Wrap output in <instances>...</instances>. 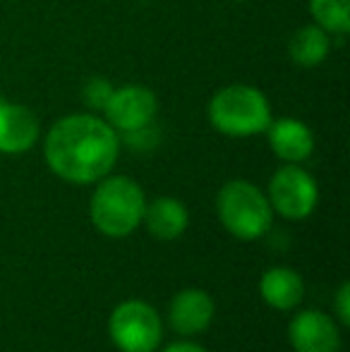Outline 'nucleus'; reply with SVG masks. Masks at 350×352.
Instances as JSON below:
<instances>
[{
	"mask_svg": "<svg viewBox=\"0 0 350 352\" xmlns=\"http://www.w3.org/2000/svg\"><path fill=\"white\" fill-rule=\"evenodd\" d=\"M118 151V132L106 120L85 113L63 118L46 135V161L51 170L75 185L103 180L116 166Z\"/></svg>",
	"mask_w": 350,
	"mask_h": 352,
	"instance_id": "f257e3e1",
	"label": "nucleus"
},
{
	"mask_svg": "<svg viewBox=\"0 0 350 352\" xmlns=\"http://www.w3.org/2000/svg\"><path fill=\"white\" fill-rule=\"evenodd\" d=\"M209 120L221 135L252 137L266 132L271 122V106L259 89L250 84H230L209 101Z\"/></svg>",
	"mask_w": 350,
	"mask_h": 352,
	"instance_id": "f03ea898",
	"label": "nucleus"
},
{
	"mask_svg": "<svg viewBox=\"0 0 350 352\" xmlns=\"http://www.w3.org/2000/svg\"><path fill=\"white\" fill-rule=\"evenodd\" d=\"M144 192L125 175L106 177L91 197V221L103 235L125 237L144 218Z\"/></svg>",
	"mask_w": 350,
	"mask_h": 352,
	"instance_id": "7ed1b4c3",
	"label": "nucleus"
},
{
	"mask_svg": "<svg viewBox=\"0 0 350 352\" xmlns=\"http://www.w3.org/2000/svg\"><path fill=\"white\" fill-rule=\"evenodd\" d=\"M219 218L240 240H257L271 228L269 199L248 180H230L216 199Z\"/></svg>",
	"mask_w": 350,
	"mask_h": 352,
	"instance_id": "20e7f679",
	"label": "nucleus"
},
{
	"mask_svg": "<svg viewBox=\"0 0 350 352\" xmlns=\"http://www.w3.org/2000/svg\"><path fill=\"white\" fill-rule=\"evenodd\" d=\"M111 338L122 352H154L161 343L159 314L146 302H122L111 314Z\"/></svg>",
	"mask_w": 350,
	"mask_h": 352,
	"instance_id": "39448f33",
	"label": "nucleus"
},
{
	"mask_svg": "<svg viewBox=\"0 0 350 352\" xmlns=\"http://www.w3.org/2000/svg\"><path fill=\"white\" fill-rule=\"evenodd\" d=\"M317 199L319 192L314 177L295 163L283 166L269 182V204L281 216L293 221L307 218L317 206Z\"/></svg>",
	"mask_w": 350,
	"mask_h": 352,
	"instance_id": "423d86ee",
	"label": "nucleus"
},
{
	"mask_svg": "<svg viewBox=\"0 0 350 352\" xmlns=\"http://www.w3.org/2000/svg\"><path fill=\"white\" fill-rule=\"evenodd\" d=\"M159 111L156 94L140 84H127V87L113 89L111 98L103 106L106 122L116 132H132L144 125H151Z\"/></svg>",
	"mask_w": 350,
	"mask_h": 352,
	"instance_id": "0eeeda50",
	"label": "nucleus"
},
{
	"mask_svg": "<svg viewBox=\"0 0 350 352\" xmlns=\"http://www.w3.org/2000/svg\"><path fill=\"white\" fill-rule=\"evenodd\" d=\"M39 118L19 103L0 101V153H24L39 142Z\"/></svg>",
	"mask_w": 350,
	"mask_h": 352,
	"instance_id": "6e6552de",
	"label": "nucleus"
},
{
	"mask_svg": "<svg viewBox=\"0 0 350 352\" xmlns=\"http://www.w3.org/2000/svg\"><path fill=\"white\" fill-rule=\"evenodd\" d=\"M290 343L298 352H338V326L322 311H303L290 324Z\"/></svg>",
	"mask_w": 350,
	"mask_h": 352,
	"instance_id": "1a4fd4ad",
	"label": "nucleus"
},
{
	"mask_svg": "<svg viewBox=\"0 0 350 352\" xmlns=\"http://www.w3.org/2000/svg\"><path fill=\"white\" fill-rule=\"evenodd\" d=\"M266 132H269L274 153L288 163L305 161L314 151V135L303 120H295V118H281L276 122L271 120Z\"/></svg>",
	"mask_w": 350,
	"mask_h": 352,
	"instance_id": "9d476101",
	"label": "nucleus"
},
{
	"mask_svg": "<svg viewBox=\"0 0 350 352\" xmlns=\"http://www.w3.org/2000/svg\"><path fill=\"white\" fill-rule=\"evenodd\" d=\"M214 319V300L204 290H185L171 302V326L182 336L201 333Z\"/></svg>",
	"mask_w": 350,
	"mask_h": 352,
	"instance_id": "9b49d317",
	"label": "nucleus"
},
{
	"mask_svg": "<svg viewBox=\"0 0 350 352\" xmlns=\"http://www.w3.org/2000/svg\"><path fill=\"white\" fill-rule=\"evenodd\" d=\"M144 221L154 237L175 240V237H180L185 232L190 216H187V209L182 206V201L173 199V197H161V199L151 201L144 209Z\"/></svg>",
	"mask_w": 350,
	"mask_h": 352,
	"instance_id": "f8f14e48",
	"label": "nucleus"
},
{
	"mask_svg": "<svg viewBox=\"0 0 350 352\" xmlns=\"http://www.w3.org/2000/svg\"><path fill=\"white\" fill-rule=\"evenodd\" d=\"M262 297L266 305L276 309H293L305 295V285L295 271L290 269H269L262 276Z\"/></svg>",
	"mask_w": 350,
	"mask_h": 352,
	"instance_id": "ddd939ff",
	"label": "nucleus"
},
{
	"mask_svg": "<svg viewBox=\"0 0 350 352\" xmlns=\"http://www.w3.org/2000/svg\"><path fill=\"white\" fill-rule=\"evenodd\" d=\"M329 48V32H324L319 24H307V27H300L298 32L290 36L288 53L293 58L295 65L300 67H317L327 60Z\"/></svg>",
	"mask_w": 350,
	"mask_h": 352,
	"instance_id": "4468645a",
	"label": "nucleus"
},
{
	"mask_svg": "<svg viewBox=\"0 0 350 352\" xmlns=\"http://www.w3.org/2000/svg\"><path fill=\"white\" fill-rule=\"evenodd\" d=\"M309 12L324 32H350V0H309Z\"/></svg>",
	"mask_w": 350,
	"mask_h": 352,
	"instance_id": "2eb2a0df",
	"label": "nucleus"
},
{
	"mask_svg": "<svg viewBox=\"0 0 350 352\" xmlns=\"http://www.w3.org/2000/svg\"><path fill=\"white\" fill-rule=\"evenodd\" d=\"M113 89H116V87H113V84L108 82V79L91 77L87 82V87H85V101L91 108H98V111H103V106H106L108 98H111Z\"/></svg>",
	"mask_w": 350,
	"mask_h": 352,
	"instance_id": "dca6fc26",
	"label": "nucleus"
},
{
	"mask_svg": "<svg viewBox=\"0 0 350 352\" xmlns=\"http://www.w3.org/2000/svg\"><path fill=\"white\" fill-rule=\"evenodd\" d=\"M336 311H338V319H341V324H350V285L348 283H343L341 287H338V295H336Z\"/></svg>",
	"mask_w": 350,
	"mask_h": 352,
	"instance_id": "f3484780",
	"label": "nucleus"
},
{
	"mask_svg": "<svg viewBox=\"0 0 350 352\" xmlns=\"http://www.w3.org/2000/svg\"><path fill=\"white\" fill-rule=\"evenodd\" d=\"M164 352H206V350L195 343H175V345H171V348H166Z\"/></svg>",
	"mask_w": 350,
	"mask_h": 352,
	"instance_id": "a211bd4d",
	"label": "nucleus"
}]
</instances>
